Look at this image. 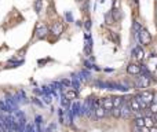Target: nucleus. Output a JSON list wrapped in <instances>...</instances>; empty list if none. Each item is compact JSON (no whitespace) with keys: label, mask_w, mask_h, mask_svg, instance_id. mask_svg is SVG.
I'll return each instance as SVG.
<instances>
[{"label":"nucleus","mask_w":157,"mask_h":132,"mask_svg":"<svg viewBox=\"0 0 157 132\" xmlns=\"http://www.w3.org/2000/svg\"><path fill=\"white\" fill-rule=\"evenodd\" d=\"M138 38H139L140 44H143V46H149L151 43V35L148 29H140V32L138 33Z\"/></svg>","instance_id":"nucleus-1"},{"label":"nucleus","mask_w":157,"mask_h":132,"mask_svg":"<svg viewBox=\"0 0 157 132\" xmlns=\"http://www.w3.org/2000/svg\"><path fill=\"white\" fill-rule=\"evenodd\" d=\"M127 72L128 74H132V76H139L142 73V65H136V63H129L127 66Z\"/></svg>","instance_id":"nucleus-2"},{"label":"nucleus","mask_w":157,"mask_h":132,"mask_svg":"<svg viewBox=\"0 0 157 132\" xmlns=\"http://www.w3.org/2000/svg\"><path fill=\"white\" fill-rule=\"evenodd\" d=\"M48 33V28L43 24H39L37 28H36V37L37 38H44Z\"/></svg>","instance_id":"nucleus-3"},{"label":"nucleus","mask_w":157,"mask_h":132,"mask_svg":"<svg viewBox=\"0 0 157 132\" xmlns=\"http://www.w3.org/2000/svg\"><path fill=\"white\" fill-rule=\"evenodd\" d=\"M149 85H150V77L142 74V76L138 79V81H136V87L138 88H148Z\"/></svg>","instance_id":"nucleus-4"},{"label":"nucleus","mask_w":157,"mask_h":132,"mask_svg":"<svg viewBox=\"0 0 157 132\" xmlns=\"http://www.w3.org/2000/svg\"><path fill=\"white\" fill-rule=\"evenodd\" d=\"M121 110V118H129L131 117V113H132V109L129 106V102H125V105L123 103V106L120 107Z\"/></svg>","instance_id":"nucleus-5"},{"label":"nucleus","mask_w":157,"mask_h":132,"mask_svg":"<svg viewBox=\"0 0 157 132\" xmlns=\"http://www.w3.org/2000/svg\"><path fill=\"white\" fill-rule=\"evenodd\" d=\"M140 98L143 99V102H145L146 105H150L151 102H154V95L150 91H143V92L140 94Z\"/></svg>","instance_id":"nucleus-6"},{"label":"nucleus","mask_w":157,"mask_h":132,"mask_svg":"<svg viewBox=\"0 0 157 132\" xmlns=\"http://www.w3.org/2000/svg\"><path fill=\"white\" fill-rule=\"evenodd\" d=\"M101 106L103 107L106 112H112V109H113V101H112V98H102Z\"/></svg>","instance_id":"nucleus-7"},{"label":"nucleus","mask_w":157,"mask_h":132,"mask_svg":"<svg viewBox=\"0 0 157 132\" xmlns=\"http://www.w3.org/2000/svg\"><path fill=\"white\" fill-rule=\"evenodd\" d=\"M70 112H72V116L74 117H77V116H81V105H80V102H74L73 105L70 106Z\"/></svg>","instance_id":"nucleus-8"},{"label":"nucleus","mask_w":157,"mask_h":132,"mask_svg":"<svg viewBox=\"0 0 157 132\" xmlns=\"http://www.w3.org/2000/svg\"><path fill=\"white\" fill-rule=\"evenodd\" d=\"M129 106H131V109H132V112H140V103H139V101H138V98L136 96H132L131 99H129Z\"/></svg>","instance_id":"nucleus-9"},{"label":"nucleus","mask_w":157,"mask_h":132,"mask_svg":"<svg viewBox=\"0 0 157 132\" xmlns=\"http://www.w3.org/2000/svg\"><path fill=\"white\" fill-rule=\"evenodd\" d=\"M51 32H52V35L59 36L61 33L63 32V25L59 24V22H55V24L52 25V28H51Z\"/></svg>","instance_id":"nucleus-10"},{"label":"nucleus","mask_w":157,"mask_h":132,"mask_svg":"<svg viewBox=\"0 0 157 132\" xmlns=\"http://www.w3.org/2000/svg\"><path fill=\"white\" fill-rule=\"evenodd\" d=\"M132 55H134L138 61H143V58H145V52H143V50L140 48V47H135V48L132 50Z\"/></svg>","instance_id":"nucleus-11"},{"label":"nucleus","mask_w":157,"mask_h":132,"mask_svg":"<svg viewBox=\"0 0 157 132\" xmlns=\"http://www.w3.org/2000/svg\"><path fill=\"white\" fill-rule=\"evenodd\" d=\"M14 98H15V101L18 102V105L19 103H26V102H28V99L25 98V92H24V91H19V92L17 94Z\"/></svg>","instance_id":"nucleus-12"},{"label":"nucleus","mask_w":157,"mask_h":132,"mask_svg":"<svg viewBox=\"0 0 157 132\" xmlns=\"http://www.w3.org/2000/svg\"><path fill=\"white\" fill-rule=\"evenodd\" d=\"M143 120H145V127H148V128H153V125H154L153 114H149V116H145V117H143Z\"/></svg>","instance_id":"nucleus-13"},{"label":"nucleus","mask_w":157,"mask_h":132,"mask_svg":"<svg viewBox=\"0 0 157 132\" xmlns=\"http://www.w3.org/2000/svg\"><path fill=\"white\" fill-rule=\"evenodd\" d=\"M94 113H95V117L96 118H103L105 116H106V110L103 109L102 106H98L95 110H94Z\"/></svg>","instance_id":"nucleus-14"},{"label":"nucleus","mask_w":157,"mask_h":132,"mask_svg":"<svg viewBox=\"0 0 157 132\" xmlns=\"http://www.w3.org/2000/svg\"><path fill=\"white\" fill-rule=\"evenodd\" d=\"M63 95H65L69 101H70V99H76L77 98V91L73 90V88H70V90H68L65 94H63Z\"/></svg>","instance_id":"nucleus-15"},{"label":"nucleus","mask_w":157,"mask_h":132,"mask_svg":"<svg viewBox=\"0 0 157 132\" xmlns=\"http://www.w3.org/2000/svg\"><path fill=\"white\" fill-rule=\"evenodd\" d=\"M72 87H73V90H76V91L80 90V79L76 76V74H73V77H72Z\"/></svg>","instance_id":"nucleus-16"},{"label":"nucleus","mask_w":157,"mask_h":132,"mask_svg":"<svg viewBox=\"0 0 157 132\" xmlns=\"http://www.w3.org/2000/svg\"><path fill=\"white\" fill-rule=\"evenodd\" d=\"M112 101H113V107H121L124 103V99L121 96H114V98H112Z\"/></svg>","instance_id":"nucleus-17"},{"label":"nucleus","mask_w":157,"mask_h":132,"mask_svg":"<svg viewBox=\"0 0 157 132\" xmlns=\"http://www.w3.org/2000/svg\"><path fill=\"white\" fill-rule=\"evenodd\" d=\"M79 79H80V81H87V80L90 79V72L81 70V72L79 73Z\"/></svg>","instance_id":"nucleus-18"},{"label":"nucleus","mask_w":157,"mask_h":132,"mask_svg":"<svg viewBox=\"0 0 157 132\" xmlns=\"http://www.w3.org/2000/svg\"><path fill=\"white\" fill-rule=\"evenodd\" d=\"M134 124L138 128H142V127H145V120H143V117H136L134 120Z\"/></svg>","instance_id":"nucleus-19"},{"label":"nucleus","mask_w":157,"mask_h":132,"mask_svg":"<svg viewBox=\"0 0 157 132\" xmlns=\"http://www.w3.org/2000/svg\"><path fill=\"white\" fill-rule=\"evenodd\" d=\"M61 105H62V107H65V109H69V107H70V103H69V99L66 98L65 95H62V98H61Z\"/></svg>","instance_id":"nucleus-20"},{"label":"nucleus","mask_w":157,"mask_h":132,"mask_svg":"<svg viewBox=\"0 0 157 132\" xmlns=\"http://www.w3.org/2000/svg\"><path fill=\"white\" fill-rule=\"evenodd\" d=\"M94 85H95L96 88H99V90H106V81H99V80H96V81H94Z\"/></svg>","instance_id":"nucleus-21"},{"label":"nucleus","mask_w":157,"mask_h":132,"mask_svg":"<svg viewBox=\"0 0 157 132\" xmlns=\"http://www.w3.org/2000/svg\"><path fill=\"white\" fill-rule=\"evenodd\" d=\"M110 113H112V116H113V117H116V118L121 117V110H120V107H113Z\"/></svg>","instance_id":"nucleus-22"},{"label":"nucleus","mask_w":157,"mask_h":132,"mask_svg":"<svg viewBox=\"0 0 157 132\" xmlns=\"http://www.w3.org/2000/svg\"><path fill=\"white\" fill-rule=\"evenodd\" d=\"M41 7H43V0H36V2H35V10H36V13H40Z\"/></svg>","instance_id":"nucleus-23"},{"label":"nucleus","mask_w":157,"mask_h":132,"mask_svg":"<svg viewBox=\"0 0 157 132\" xmlns=\"http://www.w3.org/2000/svg\"><path fill=\"white\" fill-rule=\"evenodd\" d=\"M149 106H150V112L153 113V114H157V101L151 102V103L149 105Z\"/></svg>","instance_id":"nucleus-24"},{"label":"nucleus","mask_w":157,"mask_h":132,"mask_svg":"<svg viewBox=\"0 0 157 132\" xmlns=\"http://www.w3.org/2000/svg\"><path fill=\"white\" fill-rule=\"evenodd\" d=\"M58 116H59V121L62 124H65V113H63V109L58 110Z\"/></svg>","instance_id":"nucleus-25"},{"label":"nucleus","mask_w":157,"mask_h":132,"mask_svg":"<svg viewBox=\"0 0 157 132\" xmlns=\"http://www.w3.org/2000/svg\"><path fill=\"white\" fill-rule=\"evenodd\" d=\"M0 110H2V112H8V107H7L6 101H0Z\"/></svg>","instance_id":"nucleus-26"},{"label":"nucleus","mask_w":157,"mask_h":132,"mask_svg":"<svg viewBox=\"0 0 157 132\" xmlns=\"http://www.w3.org/2000/svg\"><path fill=\"white\" fill-rule=\"evenodd\" d=\"M132 29H134L136 33H139V32H140V25H139V22H138V21H134V25H132Z\"/></svg>","instance_id":"nucleus-27"},{"label":"nucleus","mask_w":157,"mask_h":132,"mask_svg":"<svg viewBox=\"0 0 157 132\" xmlns=\"http://www.w3.org/2000/svg\"><path fill=\"white\" fill-rule=\"evenodd\" d=\"M35 121H36V125H41V121H43V117H41V116H36Z\"/></svg>","instance_id":"nucleus-28"},{"label":"nucleus","mask_w":157,"mask_h":132,"mask_svg":"<svg viewBox=\"0 0 157 132\" xmlns=\"http://www.w3.org/2000/svg\"><path fill=\"white\" fill-rule=\"evenodd\" d=\"M61 84L65 85V87H70V85H72V81H69V80H62V81H61Z\"/></svg>","instance_id":"nucleus-29"},{"label":"nucleus","mask_w":157,"mask_h":132,"mask_svg":"<svg viewBox=\"0 0 157 132\" xmlns=\"http://www.w3.org/2000/svg\"><path fill=\"white\" fill-rule=\"evenodd\" d=\"M113 18H112V14H106V24H112Z\"/></svg>","instance_id":"nucleus-30"},{"label":"nucleus","mask_w":157,"mask_h":132,"mask_svg":"<svg viewBox=\"0 0 157 132\" xmlns=\"http://www.w3.org/2000/svg\"><path fill=\"white\" fill-rule=\"evenodd\" d=\"M55 131V124H50L48 128H47V132H54Z\"/></svg>","instance_id":"nucleus-31"},{"label":"nucleus","mask_w":157,"mask_h":132,"mask_svg":"<svg viewBox=\"0 0 157 132\" xmlns=\"http://www.w3.org/2000/svg\"><path fill=\"white\" fill-rule=\"evenodd\" d=\"M44 102L46 103H51V95H44Z\"/></svg>","instance_id":"nucleus-32"},{"label":"nucleus","mask_w":157,"mask_h":132,"mask_svg":"<svg viewBox=\"0 0 157 132\" xmlns=\"http://www.w3.org/2000/svg\"><path fill=\"white\" fill-rule=\"evenodd\" d=\"M85 29H87V30L91 29V21H90V19H87V21H85Z\"/></svg>","instance_id":"nucleus-33"},{"label":"nucleus","mask_w":157,"mask_h":132,"mask_svg":"<svg viewBox=\"0 0 157 132\" xmlns=\"http://www.w3.org/2000/svg\"><path fill=\"white\" fill-rule=\"evenodd\" d=\"M66 18H68L69 21H70V22H72V19H73V18H72V14H69V13L66 14Z\"/></svg>","instance_id":"nucleus-34"},{"label":"nucleus","mask_w":157,"mask_h":132,"mask_svg":"<svg viewBox=\"0 0 157 132\" xmlns=\"http://www.w3.org/2000/svg\"><path fill=\"white\" fill-rule=\"evenodd\" d=\"M77 2H85V0H77Z\"/></svg>","instance_id":"nucleus-35"},{"label":"nucleus","mask_w":157,"mask_h":132,"mask_svg":"<svg viewBox=\"0 0 157 132\" xmlns=\"http://www.w3.org/2000/svg\"><path fill=\"white\" fill-rule=\"evenodd\" d=\"M156 25H157V22H156Z\"/></svg>","instance_id":"nucleus-36"}]
</instances>
